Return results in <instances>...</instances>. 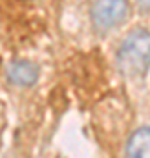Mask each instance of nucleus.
<instances>
[{"label":"nucleus","instance_id":"nucleus-1","mask_svg":"<svg viewBox=\"0 0 150 158\" xmlns=\"http://www.w3.org/2000/svg\"><path fill=\"white\" fill-rule=\"evenodd\" d=\"M117 67L127 77H139L148 72L150 30L136 28L122 40L117 51Z\"/></svg>","mask_w":150,"mask_h":158},{"label":"nucleus","instance_id":"nucleus-2","mask_svg":"<svg viewBox=\"0 0 150 158\" xmlns=\"http://www.w3.org/2000/svg\"><path fill=\"white\" fill-rule=\"evenodd\" d=\"M129 16L127 0H90V19L99 32L118 28Z\"/></svg>","mask_w":150,"mask_h":158},{"label":"nucleus","instance_id":"nucleus-3","mask_svg":"<svg viewBox=\"0 0 150 158\" xmlns=\"http://www.w3.org/2000/svg\"><path fill=\"white\" fill-rule=\"evenodd\" d=\"M39 67L27 60H16L7 67V79L9 83L20 88H30L39 79Z\"/></svg>","mask_w":150,"mask_h":158},{"label":"nucleus","instance_id":"nucleus-4","mask_svg":"<svg viewBox=\"0 0 150 158\" xmlns=\"http://www.w3.org/2000/svg\"><path fill=\"white\" fill-rule=\"evenodd\" d=\"M124 158H150V125L139 127L129 135Z\"/></svg>","mask_w":150,"mask_h":158},{"label":"nucleus","instance_id":"nucleus-5","mask_svg":"<svg viewBox=\"0 0 150 158\" xmlns=\"http://www.w3.org/2000/svg\"><path fill=\"white\" fill-rule=\"evenodd\" d=\"M138 4L141 9H145V11H150V0H138Z\"/></svg>","mask_w":150,"mask_h":158}]
</instances>
